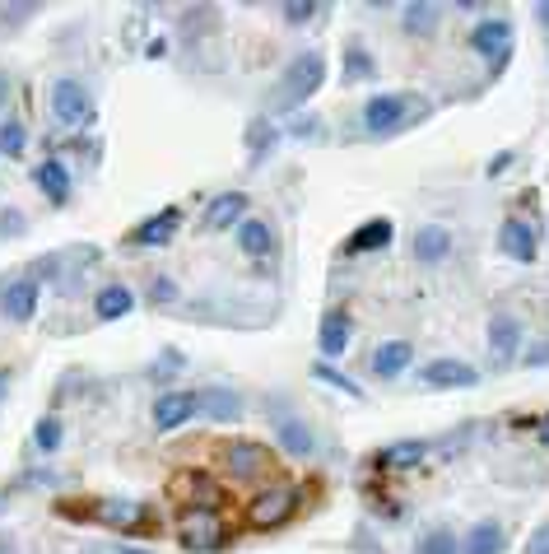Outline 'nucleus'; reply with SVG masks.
<instances>
[{
  "label": "nucleus",
  "mask_w": 549,
  "mask_h": 554,
  "mask_svg": "<svg viewBox=\"0 0 549 554\" xmlns=\"http://www.w3.org/2000/svg\"><path fill=\"white\" fill-rule=\"evenodd\" d=\"M326 84V56L322 52H298L289 66H284V75H280V89H275V108L280 112H294L298 103H308L317 89Z\"/></svg>",
  "instance_id": "1"
},
{
  "label": "nucleus",
  "mask_w": 549,
  "mask_h": 554,
  "mask_svg": "<svg viewBox=\"0 0 549 554\" xmlns=\"http://www.w3.org/2000/svg\"><path fill=\"white\" fill-rule=\"evenodd\" d=\"M424 112H429L424 98L377 94V98H368V108H363V131H368V136H391V131H401L410 117H424Z\"/></svg>",
  "instance_id": "2"
},
{
  "label": "nucleus",
  "mask_w": 549,
  "mask_h": 554,
  "mask_svg": "<svg viewBox=\"0 0 549 554\" xmlns=\"http://www.w3.org/2000/svg\"><path fill=\"white\" fill-rule=\"evenodd\" d=\"M177 541H182L187 554H215V550H224L228 527L215 508H187L182 522H177Z\"/></svg>",
  "instance_id": "3"
},
{
  "label": "nucleus",
  "mask_w": 549,
  "mask_h": 554,
  "mask_svg": "<svg viewBox=\"0 0 549 554\" xmlns=\"http://www.w3.org/2000/svg\"><path fill=\"white\" fill-rule=\"evenodd\" d=\"M294 513H298V489L294 485H275V489H266V494H256V499L247 503V522H252L256 531L284 527Z\"/></svg>",
  "instance_id": "4"
},
{
  "label": "nucleus",
  "mask_w": 549,
  "mask_h": 554,
  "mask_svg": "<svg viewBox=\"0 0 549 554\" xmlns=\"http://www.w3.org/2000/svg\"><path fill=\"white\" fill-rule=\"evenodd\" d=\"M52 112L61 126H84L94 117V103H89V89L80 80H56L52 84Z\"/></svg>",
  "instance_id": "5"
},
{
  "label": "nucleus",
  "mask_w": 549,
  "mask_h": 554,
  "mask_svg": "<svg viewBox=\"0 0 549 554\" xmlns=\"http://www.w3.org/2000/svg\"><path fill=\"white\" fill-rule=\"evenodd\" d=\"M470 47H475L494 70H503L512 56V24L508 19H484V24L470 33Z\"/></svg>",
  "instance_id": "6"
},
{
  "label": "nucleus",
  "mask_w": 549,
  "mask_h": 554,
  "mask_svg": "<svg viewBox=\"0 0 549 554\" xmlns=\"http://www.w3.org/2000/svg\"><path fill=\"white\" fill-rule=\"evenodd\" d=\"M94 517L98 522H108L112 531H135V536H140L145 527H154V513H149L145 503H126V499H103L94 508Z\"/></svg>",
  "instance_id": "7"
},
{
  "label": "nucleus",
  "mask_w": 549,
  "mask_h": 554,
  "mask_svg": "<svg viewBox=\"0 0 549 554\" xmlns=\"http://www.w3.org/2000/svg\"><path fill=\"white\" fill-rule=\"evenodd\" d=\"M424 382H429L433 392H466V387H475L480 382V373L470 364H461V359H433V364H424Z\"/></svg>",
  "instance_id": "8"
},
{
  "label": "nucleus",
  "mask_w": 549,
  "mask_h": 554,
  "mask_svg": "<svg viewBox=\"0 0 549 554\" xmlns=\"http://www.w3.org/2000/svg\"><path fill=\"white\" fill-rule=\"evenodd\" d=\"M0 312L10 317V322H28L33 312H38V280L33 275H19L0 289Z\"/></svg>",
  "instance_id": "9"
},
{
  "label": "nucleus",
  "mask_w": 549,
  "mask_h": 554,
  "mask_svg": "<svg viewBox=\"0 0 549 554\" xmlns=\"http://www.w3.org/2000/svg\"><path fill=\"white\" fill-rule=\"evenodd\" d=\"M224 466H228V475H233V480H256V475L270 466V452L261 443H247V438H238V443H228Z\"/></svg>",
  "instance_id": "10"
},
{
  "label": "nucleus",
  "mask_w": 549,
  "mask_h": 554,
  "mask_svg": "<svg viewBox=\"0 0 549 554\" xmlns=\"http://www.w3.org/2000/svg\"><path fill=\"white\" fill-rule=\"evenodd\" d=\"M242 215H247V196L242 191H224V196H215V201L205 205L201 233H224L233 224H242Z\"/></svg>",
  "instance_id": "11"
},
{
  "label": "nucleus",
  "mask_w": 549,
  "mask_h": 554,
  "mask_svg": "<svg viewBox=\"0 0 549 554\" xmlns=\"http://www.w3.org/2000/svg\"><path fill=\"white\" fill-rule=\"evenodd\" d=\"M173 499H182L187 508H215V503H219L215 475H205V471H182V475L173 480Z\"/></svg>",
  "instance_id": "12"
},
{
  "label": "nucleus",
  "mask_w": 549,
  "mask_h": 554,
  "mask_svg": "<svg viewBox=\"0 0 549 554\" xmlns=\"http://www.w3.org/2000/svg\"><path fill=\"white\" fill-rule=\"evenodd\" d=\"M177 229H182V210H177V205H163L159 215L145 219V224L131 233V243L135 247H163V243H173Z\"/></svg>",
  "instance_id": "13"
},
{
  "label": "nucleus",
  "mask_w": 549,
  "mask_h": 554,
  "mask_svg": "<svg viewBox=\"0 0 549 554\" xmlns=\"http://www.w3.org/2000/svg\"><path fill=\"white\" fill-rule=\"evenodd\" d=\"M489 345H494L498 364H508L512 354L522 350V322H517L512 312H494V317H489Z\"/></svg>",
  "instance_id": "14"
},
{
  "label": "nucleus",
  "mask_w": 549,
  "mask_h": 554,
  "mask_svg": "<svg viewBox=\"0 0 549 554\" xmlns=\"http://www.w3.org/2000/svg\"><path fill=\"white\" fill-rule=\"evenodd\" d=\"M196 392H163L159 396V406H154V424H159L163 433L168 429H182L191 415H196Z\"/></svg>",
  "instance_id": "15"
},
{
  "label": "nucleus",
  "mask_w": 549,
  "mask_h": 554,
  "mask_svg": "<svg viewBox=\"0 0 549 554\" xmlns=\"http://www.w3.org/2000/svg\"><path fill=\"white\" fill-rule=\"evenodd\" d=\"M410 359H415V345H410V340H387V345H377L373 350L368 368H373L377 378H396V373L410 368Z\"/></svg>",
  "instance_id": "16"
},
{
  "label": "nucleus",
  "mask_w": 549,
  "mask_h": 554,
  "mask_svg": "<svg viewBox=\"0 0 549 554\" xmlns=\"http://www.w3.org/2000/svg\"><path fill=\"white\" fill-rule=\"evenodd\" d=\"M498 247H503L512 261H536V229H531L526 219H508V224L498 229Z\"/></svg>",
  "instance_id": "17"
},
{
  "label": "nucleus",
  "mask_w": 549,
  "mask_h": 554,
  "mask_svg": "<svg viewBox=\"0 0 549 554\" xmlns=\"http://www.w3.org/2000/svg\"><path fill=\"white\" fill-rule=\"evenodd\" d=\"M33 182L42 187V196L52 205H66V196H70V173H66V163L61 159H42L38 168H33Z\"/></svg>",
  "instance_id": "18"
},
{
  "label": "nucleus",
  "mask_w": 549,
  "mask_h": 554,
  "mask_svg": "<svg viewBox=\"0 0 549 554\" xmlns=\"http://www.w3.org/2000/svg\"><path fill=\"white\" fill-rule=\"evenodd\" d=\"M196 406L205 410L210 419H242V396L228 392V387H205V392H196Z\"/></svg>",
  "instance_id": "19"
},
{
  "label": "nucleus",
  "mask_w": 549,
  "mask_h": 554,
  "mask_svg": "<svg viewBox=\"0 0 549 554\" xmlns=\"http://www.w3.org/2000/svg\"><path fill=\"white\" fill-rule=\"evenodd\" d=\"M238 247L247 257H270L275 252V229H270L266 219H242L238 224Z\"/></svg>",
  "instance_id": "20"
},
{
  "label": "nucleus",
  "mask_w": 549,
  "mask_h": 554,
  "mask_svg": "<svg viewBox=\"0 0 549 554\" xmlns=\"http://www.w3.org/2000/svg\"><path fill=\"white\" fill-rule=\"evenodd\" d=\"M447 252H452V233L442 229V224H429V229L415 233V257L424 261V266H438V261H447Z\"/></svg>",
  "instance_id": "21"
},
{
  "label": "nucleus",
  "mask_w": 549,
  "mask_h": 554,
  "mask_svg": "<svg viewBox=\"0 0 549 554\" xmlns=\"http://www.w3.org/2000/svg\"><path fill=\"white\" fill-rule=\"evenodd\" d=\"M275 433H280V447L289 452V457H308V452H312V429L298 415L275 419Z\"/></svg>",
  "instance_id": "22"
},
{
  "label": "nucleus",
  "mask_w": 549,
  "mask_h": 554,
  "mask_svg": "<svg viewBox=\"0 0 549 554\" xmlns=\"http://www.w3.org/2000/svg\"><path fill=\"white\" fill-rule=\"evenodd\" d=\"M503 550H508V536H503L498 522H480V527H470L466 545H461V554H503Z\"/></svg>",
  "instance_id": "23"
},
{
  "label": "nucleus",
  "mask_w": 549,
  "mask_h": 554,
  "mask_svg": "<svg viewBox=\"0 0 549 554\" xmlns=\"http://www.w3.org/2000/svg\"><path fill=\"white\" fill-rule=\"evenodd\" d=\"M317 345H322V354H345V350H349V317H345L340 308L326 312V317H322Z\"/></svg>",
  "instance_id": "24"
},
{
  "label": "nucleus",
  "mask_w": 549,
  "mask_h": 554,
  "mask_svg": "<svg viewBox=\"0 0 549 554\" xmlns=\"http://www.w3.org/2000/svg\"><path fill=\"white\" fill-rule=\"evenodd\" d=\"M131 308H135V294L126 289V284H108V289L94 298V312L103 317V322H117V317H126Z\"/></svg>",
  "instance_id": "25"
},
{
  "label": "nucleus",
  "mask_w": 549,
  "mask_h": 554,
  "mask_svg": "<svg viewBox=\"0 0 549 554\" xmlns=\"http://www.w3.org/2000/svg\"><path fill=\"white\" fill-rule=\"evenodd\" d=\"M391 243V219H368V224H359V233L349 238V252L359 257V252H377V247Z\"/></svg>",
  "instance_id": "26"
},
{
  "label": "nucleus",
  "mask_w": 549,
  "mask_h": 554,
  "mask_svg": "<svg viewBox=\"0 0 549 554\" xmlns=\"http://www.w3.org/2000/svg\"><path fill=\"white\" fill-rule=\"evenodd\" d=\"M442 19V5H433V0H419V5H410L405 10V33H415V38H429L433 28H438Z\"/></svg>",
  "instance_id": "27"
},
{
  "label": "nucleus",
  "mask_w": 549,
  "mask_h": 554,
  "mask_svg": "<svg viewBox=\"0 0 549 554\" xmlns=\"http://www.w3.org/2000/svg\"><path fill=\"white\" fill-rule=\"evenodd\" d=\"M424 452H429V443H424V438H410V443H391L387 452H377V461H382V466H419Z\"/></svg>",
  "instance_id": "28"
},
{
  "label": "nucleus",
  "mask_w": 549,
  "mask_h": 554,
  "mask_svg": "<svg viewBox=\"0 0 549 554\" xmlns=\"http://www.w3.org/2000/svg\"><path fill=\"white\" fill-rule=\"evenodd\" d=\"M377 75V61L363 47H345V84H363Z\"/></svg>",
  "instance_id": "29"
},
{
  "label": "nucleus",
  "mask_w": 549,
  "mask_h": 554,
  "mask_svg": "<svg viewBox=\"0 0 549 554\" xmlns=\"http://www.w3.org/2000/svg\"><path fill=\"white\" fill-rule=\"evenodd\" d=\"M415 554H461V545H456V536L447 527H429L424 536H419Z\"/></svg>",
  "instance_id": "30"
},
{
  "label": "nucleus",
  "mask_w": 549,
  "mask_h": 554,
  "mask_svg": "<svg viewBox=\"0 0 549 554\" xmlns=\"http://www.w3.org/2000/svg\"><path fill=\"white\" fill-rule=\"evenodd\" d=\"M270 145H275V122H261V117H256V122L247 126V149H252V163L266 159Z\"/></svg>",
  "instance_id": "31"
},
{
  "label": "nucleus",
  "mask_w": 549,
  "mask_h": 554,
  "mask_svg": "<svg viewBox=\"0 0 549 554\" xmlns=\"http://www.w3.org/2000/svg\"><path fill=\"white\" fill-rule=\"evenodd\" d=\"M312 378H317V382H331V387H340V392H345V396H354V401H359V382H349L345 378V373H335V368L331 364H317V368H312Z\"/></svg>",
  "instance_id": "32"
},
{
  "label": "nucleus",
  "mask_w": 549,
  "mask_h": 554,
  "mask_svg": "<svg viewBox=\"0 0 549 554\" xmlns=\"http://www.w3.org/2000/svg\"><path fill=\"white\" fill-rule=\"evenodd\" d=\"M24 126L19 122H5L0 126V154H10V159H19V154H24Z\"/></svg>",
  "instance_id": "33"
},
{
  "label": "nucleus",
  "mask_w": 549,
  "mask_h": 554,
  "mask_svg": "<svg viewBox=\"0 0 549 554\" xmlns=\"http://www.w3.org/2000/svg\"><path fill=\"white\" fill-rule=\"evenodd\" d=\"M182 364H187V359H182V350H163L159 359H154V382H168L173 373H182Z\"/></svg>",
  "instance_id": "34"
},
{
  "label": "nucleus",
  "mask_w": 549,
  "mask_h": 554,
  "mask_svg": "<svg viewBox=\"0 0 549 554\" xmlns=\"http://www.w3.org/2000/svg\"><path fill=\"white\" fill-rule=\"evenodd\" d=\"M33 10H38V5H0V33H10V28H19L24 24V19H33Z\"/></svg>",
  "instance_id": "35"
},
{
  "label": "nucleus",
  "mask_w": 549,
  "mask_h": 554,
  "mask_svg": "<svg viewBox=\"0 0 549 554\" xmlns=\"http://www.w3.org/2000/svg\"><path fill=\"white\" fill-rule=\"evenodd\" d=\"M33 438H38L42 452H56V447H61V424H56V419H38Z\"/></svg>",
  "instance_id": "36"
},
{
  "label": "nucleus",
  "mask_w": 549,
  "mask_h": 554,
  "mask_svg": "<svg viewBox=\"0 0 549 554\" xmlns=\"http://www.w3.org/2000/svg\"><path fill=\"white\" fill-rule=\"evenodd\" d=\"M280 10H284V19H289V24H308L322 5H317V0H289V5H280Z\"/></svg>",
  "instance_id": "37"
},
{
  "label": "nucleus",
  "mask_w": 549,
  "mask_h": 554,
  "mask_svg": "<svg viewBox=\"0 0 549 554\" xmlns=\"http://www.w3.org/2000/svg\"><path fill=\"white\" fill-rule=\"evenodd\" d=\"M149 298H159V303H173V298H177V284L168 280V275H159V280L149 284Z\"/></svg>",
  "instance_id": "38"
},
{
  "label": "nucleus",
  "mask_w": 549,
  "mask_h": 554,
  "mask_svg": "<svg viewBox=\"0 0 549 554\" xmlns=\"http://www.w3.org/2000/svg\"><path fill=\"white\" fill-rule=\"evenodd\" d=\"M526 554H549V522L531 536V541H526Z\"/></svg>",
  "instance_id": "39"
},
{
  "label": "nucleus",
  "mask_w": 549,
  "mask_h": 554,
  "mask_svg": "<svg viewBox=\"0 0 549 554\" xmlns=\"http://www.w3.org/2000/svg\"><path fill=\"white\" fill-rule=\"evenodd\" d=\"M294 136H317V117H298V122H294Z\"/></svg>",
  "instance_id": "40"
},
{
  "label": "nucleus",
  "mask_w": 549,
  "mask_h": 554,
  "mask_svg": "<svg viewBox=\"0 0 549 554\" xmlns=\"http://www.w3.org/2000/svg\"><path fill=\"white\" fill-rule=\"evenodd\" d=\"M526 364H549V340H540V350L526 354Z\"/></svg>",
  "instance_id": "41"
},
{
  "label": "nucleus",
  "mask_w": 549,
  "mask_h": 554,
  "mask_svg": "<svg viewBox=\"0 0 549 554\" xmlns=\"http://www.w3.org/2000/svg\"><path fill=\"white\" fill-rule=\"evenodd\" d=\"M536 19H540V28H549V0H540V5H536Z\"/></svg>",
  "instance_id": "42"
},
{
  "label": "nucleus",
  "mask_w": 549,
  "mask_h": 554,
  "mask_svg": "<svg viewBox=\"0 0 549 554\" xmlns=\"http://www.w3.org/2000/svg\"><path fill=\"white\" fill-rule=\"evenodd\" d=\"M540 443H549V415L540 419Z\"/></svg>",
  "instance_id": "43"
},
{
  "label": "nucleus",
  "mask_w": 549,
  "mask_h": 554,
  "mask_svg": "<svg viewBox=\"0 0 549 554\" xmlns=\"http://www.w3.org/2000/svg\"><path fill=\"white\" fill-rule=\"evenodd\" d=\"M5 94H10V80H5V75H0V103H5Z\"/></svg>",
  "instance_id": "44"
},
{
  "label": "nucleus",
  "mask_w": 549,
  "mask_h": 554,
  "mask_svg": "<svg viewBox=\"0 0 549 554\" xmlns=\"http://www.w3.org/2000/svg\"><path fill=\"white\" fill-rule=\"evenodd\" d=\"M0 396H5V373H0Z\"/></svg>",
  "instance_id": "45"
},
{
  "label": "nucleus",
  "mask_w": 549,
  "mask_h": 554,
  "mask_svg": "<svg viewBox=\"0 0 549 554\" xmlns=\"http://www.w3.org/2000/svg\"><path fill=\"white\" fill-rule=\"evenodd\" d=\"M0 508H5V494H0Z\"/></svg>",
  "instance_id": "46"
}]
</instances>
